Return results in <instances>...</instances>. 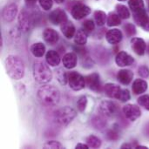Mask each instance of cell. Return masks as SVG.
I'll list each match as a JSON object with an SVG mask.
<instances>
[{
    "instance_id": "6da1fadb",
    "label": "cell",
    "mask_w": 149,
    "mask_h": 149,
    "mask_svg": "<svg viewBox=\"0 0 149 149\" xmlns=\"http://www.w3.org/2000/svg\"><path fill=\"white\" fill-rule=\"evenodd\" d=\"M4 67L7 74L15 80H19L24 78L25 67L24 61L16 55H9L4 60Z\"/></svg>"
},
{
    "instance_id": "7a4b0ae2",
    "label": "cell",
    "mask_w": 149,
    "mask_h": 149,
    "mask_svg": "<svg viewBox=\"0 0 149 149\" xmlns=\"http://www.w3.org/2000/svg\"><path fill=\"white\" fill-rule=\"evenodd\" d=\"M38 97L44 105L54 107L58 105L60 100V92L54 86L45 85L38 89Z\"/></svg>"
},
{
    "instance_id": "3957f363",
    "label": "cell",
    "mask_w": 149,
    "mask_h": 149,
    "mask_svg": "<svg viewBox=\"0 0 149 149\" xmlns=\"http://www.w3.org/2000/svg\"><path fill=\"white\" fill-rule=\"evenodd\" d=\"M33 76L39 84H47L52 79V72L44 61H36L33 65Z\"/></svg>"
},
{
    "instance_id": "277c9868",
    "label": "cell",
    "mask_w": 149,
    "mask_h": 149,
    "mask_svg": "<svg viewBox=\"0 0 149 149\" xmlns=\"http://www.w3.org/2000/svg\"><path fill=\"white\" fill-rule=\"evenodd\" d=\"M76 111L71 107H63L58 109L54 113V120L60 126H67L76 117Z\"/></svg>"
},
{
    "instance_id": "5b68a950",
    "label": "cell",
    "mask_w": 149,
    "mask_h": 149,
    "mask_svg": "<svg viewBox=\"0 0 149 149\" xmlns=\"http://www.w3.org/2000/svg\"><path fill=\"white\" fill-rule=\"evenodd\" d=\"M67 77L69 86L73 91H80L86 86V79L78 72H70L67 73Z\"/></svg>"
},
{
    "instance_id": "8992f818",
    "label": "cell",
    "mask_w": 149,
    "mask_h": 149,
    "mask_svg": "<svg viewBox=\"0 0 149 149\" xmlns=\"http://www.w3.org/2000/svg\"><path fill=\"white\" fill-rule=\"evenodd\" d=\"M71 13L75 20H80L87 17L91 13V9L87 5L81 3H75L71 7Z\"/></svg>"
},
{
    "instance_id": "52a82bcc",
    "label": "cell",
    "mask_w": 149,
    "mask_h": 149,
    "mask_svg": "<svg viewBox=\"0 0 149 149\" xmlns=\"http://www.w3.org/2000/svg\"><path fill=\"white\" fill-rule=\"evenodd\" d=\"M17 19H18V27L20 31H28L31 29V24H33L31 13L26 9H23L19 12Z\"/></svg>"
},
{
    "instance_id": "ba28073f",
    "label": "cell",
    "mask_w": 149,
    "mask_h": 149,
    "mask_svg": "<svg viewBox=\"0 0 149 149\" xmlns=\"http://www.w3.org/2000/svg\"><path fill=\"white\" fill-rule=\"evenodd\" d=\"M134 13V22L141 26L144 31H149V16L148 15L145 9L137 10Z\"/></svg>"
},
{
    "instance_id": "9c48e42d",
    "label": "cell",
    "mask_w": 149,
    "mask_h": 149,
    "mask_svg": "<svg viewBox=\"0 0 149 149\" xmlns=\"http://www.w3.org/2000/svg\"><path fill=\"white\" fill-rule=\"evenodd\" d=\"M123 113L125 117L130 121H135L141 115L140 107L134 104H127L123 107Z\"/></svg>"
},
{
    "instance_id": "30bf717a",
    "label": "cell",
    "mask_w": 149,
    "mask_h": 149,
    "mask_svg": "<svg viewBox=\"0 0 149 149\" xmlns=\"http://www.w3.org/2000/svg\"><path fill=\"white\" fill-rule=\"evenodd\" d=\"M49 20L54 25H61L66 21H68V18L64 10L60 8H57L56 10H52L50 13Z\"/></svg>"
},
{
    "instance_id": "8fae6325",
    "label": "cell",
    "mask_w": 149,
    "mask_h": 149,
    "mask_svg": "<svg viewBox=\"0 0 149 149\" xmlns=\"http://www.w3.org/2000/svg\"><path fill=\"white\" fill-rule=\"evenodd\" d=\"M117 107L110 100H103L99 107V112L104 117H112L116 113Z\"/></svg>"
},
{
    "instance_id": "7c38bea8",
    "label": "cell",
    "mask_w": 149,
    "mask_h": 149,
    "mask_svg": "<svg viewBox=\"0 0 149 149\" xmlns=\"http://www.w3.org/2000/svg\"><path fill=\"white\" fill-rule=\"evenodd\" d=\"M86 84L88 88L95 93H101L102 86L100 80V75L96 72L87 75L86 78Z\"/></svg>"
},
{
    "instance_id": "4fadbf2b",
    "label": "cell",
    "mask_w": 149,
    "mask_h": 149,
    "mask_svg": "<svg viewBox=\"0 0 149 149\" xmlns=\"http://www.w3.org/2000/svg\"><path fill=\"white\" fill-rule=\"evenodd\" d=\"M17 11H18V8L16 3H12L7 4L3 9V11H2L3 19L7 23L12 22L15 19V17H17Z\"/></svg>"
},
{
    "instance_id": "5bb4252c",
    "label": "cell",
    "mask_w": 149,
    "mask_h": 149,
    "mask_svg": "<svg viewBox=\"0 0 149 149\" xmlns=\"http://www.w3.org/2000/svg\"><path fill=\"white\" fill-rule=\"evenodd\" d=\"M115 62L118 66L125 67L133 65L134 63V58L126 52H119L116 55Z\"/></svg>"
},
{
    "instance_id": "9a60e30c",
    "label": "cell",
    "mask_w": 149,
    "mask_h": 149,
    "mask_svg": "<svg viewBox=\"0 0 149 149\" xmlns=\"http://www.w3.org/2000/svg\"><path fill=\"white\" fill-rule=\"evenodd\" d=\"M131 46L134 52L140 56L144 55L147 51V44L141 38H133L131 39Z\"/></svg>"
},
{
    "instance_id": "2e32d148",
    "label": "cell",
    "mask_w": 149,
    "mask_h": 149,
    "mask_svg": "<svg viewBox=\"0 0 149 149\" xmlns=\"http://www.w3.org/2000/svg\"><path fill=\"white\" fill-rule=\"evenodd\" d=\"M121 88L120 86L113 84V83H107L104 86V92L105 94L111 98V99H116L119 100L120 93H121Z\"/></svg>"
},
{
    "instance_id": "e0dca14e",
    "label": "cell",
    "mask_w": 149,
    "mask_h": 149,
    "mask_svg": "<svg viewBox=\"0 0 149 149\" xmlns=\"http://www.w3.org/2000/svg\"><path fill=\"white\" fill-rule=\"evenodd\" d=\"M123 38V34L119 29H112L106 33V39L111 45L119 44Z\"/></svg>"
},
{
    "instance_id": "ac0fdd59",
    "label": "cell",
    "mask_w": 149,
    "mask_h": 149,
    "mask_svg": "<svg viewBox=\"0 0 149 149\" xmlns=\"http://www.w3.org/2000/svg\"><path fill=\"white\" fill-rule=\"evenodd\" d=\"M43 38H44L45 42H46L48 45H54L55 44H57L58 42L59 35L55 30H53L52 28H46L43 31Z\"/></svg>"
},
{
    "instance_id": "d6986e66",
    "label": "cell",
    "mask_w": 149,
    "mask_h": 149,
    "mask_svg": "<svg viewBox=\"0 0 149 149\" xmlns=\"http://www.w3.org/2000/svg\"><path fill=\"white\" fill-rule=\"evenodd\" d=\"M117 79L120 84L127 86V85L130 84V82L134 79V72L128 69H122V70L119 71V72L117 74Z\"/></svg>"
},
{
    "instance_id": "ffe728a7",
    "label": "cell",
    "mask_w": 149,
    "mask_h": 149,
    "mask_svg": "<svg viewBox=\"0 0 149 149\" xmlns=\"http://www.w3.org/2000/svg\"><path fill=\"white\" fill-rule=\"evenodd\" d=\"M77 61H78V58L76 53L74 52H68L66 54L64 55L63 57V65L66 69H72L77 65Z\"/></svg>"
},
{
    "instance_id": "44dd1931",
    "label": "cell",
    "mask_w": 149,
    "mask_h": 149,
    "mask_svg": "<svg viewBox=\"0 0 149 149\" xmlns=\"http://www.w3.org/2000/svg\"><path fill=\"white\" fill-rule=\"evenodd\" d=\"M45 60H46V63L50 66H57L59 65L61 59H60L59 53L58 52L50 50L47 52V53L45 55Z\"/></svg>"
},
{
    "instance_id": "7402d4cb",
    "label": "cell",
    "mask_w": 149,
    "mask_h": 149,
    "mask_svg": "<svg viewBox=\"0 0 149 149\" xmlns=\"http://www.w3.org/2000/svg\"><path fill=\"white\" fill-rule=\"evenodd\" d=\"M61 26V31L63 33V35L66 38H72L75 36L76 33V29L74 24L70 22V21H66L65 23H64L63 24L60 25Z\"/></svg>"
},
{
    "instance_id": "603a6c76",
    "label": "cell",
    "mask_w": 149,
    "mask_h": 149,
    "mask_svg": "<svg viewBox=\"0 0 149 149\" xmlns=\"http://www.w3.org/2000/svg\"><path fill=\"white\" fill-rule=\"evenodd\" d=\"M133 92L134 94L139 95L143 93H145L148 89V82L141 79H137L134 81L133 86H132Z\"/></svg>"
},
{
    "instance_id": "cb8c5ba5",
    "label": "cell",
    "mask_w": 149,
    "mask_h": 149,
    "mask_svg": "<svg viewBox=\"0 0 149 149\" xmlns=\"http://www.w3.org/2000/svg\"><path fill=\"white\" fill-rule=\"evenodd\" d=\"M31 52L36 58H41L45 53V46L43 43H34L31 46Z\"/></svg>"
},
{
    "instance_id": "d4e9b609",
    "label": "cell",
    "mask_w": 149,
    "mask_h": 149,
    "mask_svg": "<svg viewBox=\"0 0 149 149\" xmlns=\"http://www.w3.org/2000/svg\"><path fill=\"white\" fill-rule=\"evenodd\" d=\"M74 42L78 45H85L87 42V33L82 29L79 30L74 36Z\"/></svg>"
},
{
    "instance_id": "484cf974",
    "label": "cell",
    "mask_w": 149,
    "mask_h": 149,
    "mask_svg": "<svg viewBox=\"0 0 149 149\" xmlns=\"http://www.w3.org/2000/svg\"><path fill=\"white\" fill-rule=\"evenodd\" d=\"M107 25L109 27L118 26L121 24V17L118 15V13L111 12L107 17Z\"/></svg>"
},
{
    "instance_id": "4316f807",
    "label": "cell",
    "mask_w": 149,
    "mask_h": 149,
    "mask_svg": "<svg viewBox=\"0 0 149 149\" xmlns=\"http://www.w3.org/2000/svg\"><path fill=\"white\" fill-rule=\"evenodd\" d=\"M94 20L98 26H103L107 20V16L102 10H95L94 11Z\"/></svg>"
},
{
    "instance_id": "83f0119b",
    "label": "cell",
    "mask_w": 149,
    "mask_h": 149,
    "mask_svg": "<svg viewBox=\"0 0 149 149\" xmlns=\"http://www.w3.org/2000/svg\"><path fill=\"white\" fill-rule=\"evenodd\" d=\"M92 125L94 127L95 129L98 130H102L106 127L107 126V121L100 116H95L92 120Z\"/></svg>"
},
{
    "instance_id": "f1b7e54d",
    "label": "cell",
    "mask_w": 149,
    "mask_h": 149,
    "mask_svg": "<svg viewBox=\"0 0 149 149\" xmlns=\"http://www.w3.org/2000/svg\"><path fill=\"white\" fill-rule=\"evenodd\" d=\"M86 141V144L90 148H99L101 146V141L94 135L88 136Z\"/></svg>"
},
{
    "instance_id": "f546056e",
    "label": "cell",
    "mask_w": 149,
    "mask_h": 149,
    "mask_svg": "<svg viewBox=\"0 0 149 149\" xmlns=\"http://www.w3.org/2000/svg\"><path fill=\"white\" fill-rule=\"evenodd\" d=\"M116 10L118 15L121 17V19H127L130 17V11L127 8V6L123 4H117L116 5Z\"/></svg>"
},
{
    "instance_id": "4dcf8cb0",
    "label": "cell",
    "mask_w": 149,
    "mask_h": 149,
    "mask_svg": "<svg viewBox=\"0 0 149 149\" xmlns=\"http://www.w3.org/2000/svg\"><path fill=\"white\" fill-rule=\"evenodd\" d=\"M56 78H57L58 81L63 86H65V85H66L68 83L67 73L61 68H59V69H58L56 71Z\"/></svg>"
},
{
    "instance_id": "1f68e13d",
    "label": "cell",
    "mask_w": 149,
    "mask_h": 149,
    "mask_svg": "<svg viewBox=\"0 0 149 149\" xmlns=\"http://www.w3.org/2000/svg\"><path fill=\"white\" fill-rule=\"evenodd\" d=\"M128 4H129L130 9L133 10V12L145 9L143 0H129Z\"/></svg>"
},
{
    "instance_id": "d6a6232c",
    "label": "cell",
    "mask_w": 149,
    "mask_h": 149,
    "mask_svg": "<svg viewBox=\"0 0 149 149\" xmlns=\"http://www.w3.org/2000/svg\"><path fill=\"white\" fill-rule=\"evenodd\" d=\"M117 127H118V125L114 124L113 129H111V130H109L107 132V136L108 140H110V141H117V140H119L120 135H119V129Z\"/></svg>"
},
{
    "instance_id": "836d02e7",
    "label": "cell",
    "mask_w": 149,
    "mask_h": 149,
    "mask_svg": "<svg viewBox=\"0 0 149 149\" xmlns=\"http://www.w3.org/2000/svg\"><path fill=\"white\" fill-rule=\"evenodd\" d=\"M82 26H83V30H84L87 34L92 33V32L95 30V24H94V22H93L92 19H87V20H86V21L83 23Z\"/></svg>"
},
{
    "instance_id": "e575fe53",
    "label": "cell",
    "mask_w": 149,
    "mask_h": 149,
    "mask_svg": "<svg viewBox=\"0 0 149 149\" xmlns=\"http://www.w3.org/2000/svg\"><path fill=\"white\" fill-rule=\"evenodd\" d=\"M87 97L86 96H81L78 101H77V107L79 109V112H84L86 108V106H87Z\"/></svg>"
},
{
    "instance_id": "d590c367",
    "label": "cell",
    "mask_w": 149,
    "mask_h": 149,
    "mask_svg": "<svg viewBox=\"0 0 149 149\" xmlns=\"http://www.w3.org/2000/svg\"><path fill=\"white\" fill-rule=\"evenodd\" d=\"M44 148L45 149H63V146L56 141H47L46 143L44 144Z\"/></svg>"
},
{
    "instance_id": "8d00e7d4",
    "label": "cell",
    "mask_w": 149,
    "mask_h": 149,
    "mask_svg": "<svg viewBox=\"0 0 149 149\" xmlns=\"http://www.w3.org/2000/svg\"><path fill=\"white\" fill-rule=\"evenodd\" d=\"M138 103L141 107H143L149 111V95H142L138 99Z\"/></svg>"
},
{
    "instance_id": "74e56055",
    "label": "cell",
    "mask_w": 149,
    "mask_h": 149,
    "mask_svg": "<svg viewBox=\"0 0 149 149\" xmlns=\"http://www.w3.org/2000/svg\"><path fill=\"white\" fill-rule=\"evenodd\" d=\"M124 30L128 37H133L136 34V28L133 24H127L124 25Z\"/></svg>"
},
{
    "instance_id": "f35d334b",
    "label": "cell",
    "mask_w": 149,
    "mask_h": 149,
    "mask_svg": "<svg viewBox=\"0 0 149 149\" xmlns=\"http://www.w3.org/2000/svg\"><path fill=\"white\" fill-rule=\"evenodd\" d=\"M81 62H82V66L86 67V68H91V67L93 66V64H94L93 59L90 57H88L87 55L82 57V61Z\"/></svg>"
},
{
    "instance_id": "ab89813d",
    "label": "cell",
    "mask_w": 149,
    "mask_h": 149,
    "mask_svg": "<svg viewBox=\"0 0 149 149\" xmlns=\"http://www.w3.org/2000/svg\"><path fill=\"white\" fill-rule=\"evenodd\" d=\"M38 2H39V4H40L41 8L44 10H51L52 7V4H53L52 0H38Z\"/></svg>"
},
{
    "instance_id": "60d3db41",
    "label": "cell",
    "mask_w": 149,
    "mask_h": 149,
    "mask_svg": "<svg viewBox=\"0 0 149 149\" xmlns=\"http://www.w3.org/2000/svg\"><path fill=\"white\" fill-rule=\"evenodd\" d=\"M130 98H131V95H130L129 91L127 89H122L120 98H119V100H120L121 102H127L130 100Z\"/></svg>"
},
{
    "instance_id": "b9f144b4",
    "label": "cell",
    "mask_w": 149,
    "mask_h": 149,
    "mask_svg": "<svg viewBox=\"0 0 149 149\" xmlns=\"http://www.w3.org/2000/svg\"><path fill=\"white\" fill-rule=\"evenodd\" d=\"M138 73L141 78H148L149 77V68L146 65H141L138 68Z\"/></svg>"
},
{
    "instance_id": "7bdbcfd3",
    "label": "cell",
    "mask_w": 149,
    "mask_h": 149,
    "mask_svg": "<svg viewBox=\"0 0 149 149\" xmlns=\"http://www.w3.org/2000/svg\"><path fill=\"white\" fill-rule=\"evenodd\" d=\"M73 50L79 55H80L81 57H84V56L87 55V51H86V49L83 45H77V46H73Z\"/></svg>"
},
{
    "instance_id": "ee69618b",
    "label": "cell",
    "mask_w": 149,
    "mask_h": 149,
    "mask_svg": "<svg viewBox=\"0 0 149 149\" xmlns=\"http://www.w3.org/2000/svg\"><path fill=\"white\" fill-rule=\"evenodd\" d=\"M25 1V3L27 4V6L28 7H33L35 4H36V2H37V0H24Z\"/></svg>"
},
{
    "instance_id": "f6af8a7d",
    "label": "cell",
    "mask_w": 149,
    "mask_h": 149,
    "mask_svg": "<svg viewBox=\"0 0 149 149\" xmlns=\"http://www.w3.org/2000/svg\"><path fill=\"white\" fill-rule=\"evenodd\" d=\"M90 148L88 147L87 144H82V143H79L76 146V149H89Z\"/></svg>"
},
{
    "instance_id": "bcb514c9",
    "label": "cell",
    "mask_w": 149,
    "mask_h": 149,
    "mask_svg": "<svg viewBox=\"0 0 149 149\" xmlns=\"http://www.w3.org/2000/svg\"><path fill=\"white\" fill-rule=\"evenodd\" d=\"M133 148H134V147H133V145H132V144H129V143H124V144L120 147V148L121 149H131Z\"/></svg>"
},
{
    "instance_id": "7dc6e473",
    "label": "cell",
    "mask_w": 149,
    "mask_h": 149,
    "mask_svg": "<svg viewBox=\"0 0 149 149\" xmlns=\"http://www.w3.org/2000/svg\"><path fill=\"white\" fill-rule=\"evenodd\" d=\"M137 148V149H146V148H148L147 147H145V146H136V148Z\"/></svg>"
},
{
    "instance_id": "c3c4849f",
    "label": "cell",
    "mask_w": 149,
    "mask_h": 149,
    "mask_svg": "<svg viewBox=\"0 0 149 149\" xmlns=\"http://www.w3.org/2000/svg\"><path fill=\"white\" fill-rule=\"evenodd\" d=\"M57 3H64L65 0H54Z\"/></svg>"
},
{
    "instance_id": "681fc988",
    "label": "cell",
    "mask_w": 149,
    "mask_h": 149,
    "mask_svg": "<svg viewBox=\"0 0 149 149\" xmlns=\"http://www.w3.org/2000/svg\"><path fill=\"white\" fill-rule=\"evenodd\" d=\"M118 50H119V47H115V48H114V52H117Z\"/></svg>"
},
{
    "instance_id": "f907efd6",
    "label": "cell",
    "mask_w": 149,
    "mask_h": 149,
    "mask_svg": "<svg viewBox=\"0 0 149 149\" xmlns=\"http://www.w3.org/2000/svg\"><path fill=\"white\" fill-rule=\"evenodd\" d=\"M148 52L149 53V45H148Z\"/></svg>"
},
{
    "instance_id": "816d5d0a",
    "label": "cell",
    "mask_w": 149,
    "mask_h": 149,
    "mask_svg": "<svg viewBox=\"0 0 149 149\" xmlns=\"http://www.w3.org/2000/svg\"><path fill=\"white\" fill-rule=\"evenodd\" d=\"M118 1H120V2H123V1H127V0H118Z\"/></svg>"
},
{
    "instance_id": "f5cc1de1",
    "label": "cell",
    "mask_w": 149,
    "mask_h": 149,
    "mask_svg": "<svg viewBox=\"0 0 149 149\" xmlns=\"http://www.w3.org/2000/svg\"><path fill=\"white\" fill-rule=\"evenodd\" d=\"M148 10H149V1H148Z\"/></svg>"
}]
</instances>
